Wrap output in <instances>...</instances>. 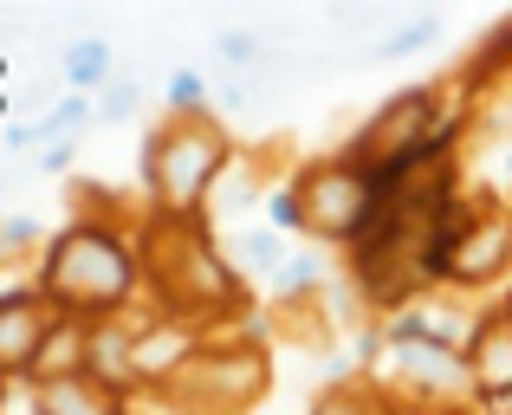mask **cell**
Wrapping results in <instances>:
<instances>
[{"instance_id": "obj_1", "label": "cell", "mask_w": 512, "mask_h": 415, "mask_svg": "<svg viewBox=\"0 0 512 415\" xmlns=\"http://www.w3.org/2000/svg\"><path fill=\"white\" fill-rule=\"evenodd\" d=\"M130 292H137V253H130V240L117 227L78 221L39 260V299L59 318H78V325L117 318L130 305Z\"/></svg>"}, {"instance_id": "obj_2", "label": "cell", "mask_w": 512, "mask_h": 415, "mask_svg": "<svg viewBox=\"0 0 512 415\" xmlns=\"http://www.w3.org/2000/svg\"><path fill=\"white\" fill-rule=\"evenodd\" d=\"M143 266H150V286L163 292V312L182 325H208V318H234L240 312V279L221 253L208 247L195 221H163L143 234Z\"/></svg>"}, {"instance_id": "obj_3", "label": "cell", "mask_w": 512, "mask_h": 415, "mask_svg": "<svg viewBox=\"0 0 512 415\" xmlns=\"http://www.w3.org/2000/svg\"><path fill=\"white\" fill-rule=\"evenodd\" d=\"M227 156H234V143H227V130L214 124V117H201V111L163 117L150 150H143V176H150L156 214H163V221H195L201 202H208V189L221 182Z\"/></svg>"}, {"instance_id": "obj_4", "label": "cell", "mask_w": 512, "mask_h": 415, "mask_svg": "<svg viewBox=\"0 0 512 415\" xmlns=\"http://www.w3.org/2000/svg\"><path fill=\"white\" fill-rule=\"evenodd\" d=\"M266 390H273V357L260 338H201L156 396L169 415H247Z\"/></svg>"}, {"instance_id": "obj_5", "label": "cell", "mask_w": 512, "mask_h": 415, "mask_svg": "<svg viewBox=\"0 0 512 415\" xmlns=\"http://www.w3.org/2000/svg\"><path fill=\"white\" fill-rule=\"evenodd\" d=\"M383 396L396 409H422V415H448L474 403L461 344L448 331H422V325H396L383 344Z\"/></svg>"}, {"instance_id": "obj_6", "label": "cell", "mask_w": 512, "mask_h": 415, "mask_svg": "<svg viewBox=\"0 0 512 415\" xmlns=\"http://www.w3.org/2000/svg\"><path fill=\"white\" fill-rule=\"evenodd\" d=\"M376 214V176L357 169L350 156H325V163H305L292 195L279 202V221L305 227L318 240H357L363 221Z\"/></svg>"}, {"instance_id": "obj_7", "label": "cell", "mask_w": 512, "mask_h": 415, "mask_svg": "<svg viewBox=\"0 0 512 415\" xmlns=\"http://www.w3.org/2000/svg\"><path fill=\"white\" fill-rule=\"evenodd\" d=\"M441 143H448V104H441L435 85H415V91H396V98L363 124V137L350 143L344 156L383 182V176H396V169H409L415 156L441 150Z\"/></svg>"}, {"instance_id": "obj_8", "label": "cell", "mask_w": 512, "mask_h": 415, "mask_svg": "<svg viewBox=\"0 0 512 415\" xmlns=\"http://www.w3.org/2000/svg\"><path fill=\"white\" fill-rule=\"evenodd\" d=\"M506 266H512V208L461 202V227L441 253V279L461 292H480V286H500Z\"/></svg>"}, {"instance_id": "obj_9", "label": "cell", "mask_w": 512, "mask_h": 415, "mask_svg": "<svg viewBox=\"0 0 512 415\" xmlns=\"http://www.w3.org/2000/svg\"><path fill=\"white\" fill-rule=\"evenodd\" d=\"M201 344L195 325H182V318H150V325L130 331V383H143V390H163L175 370L188 364V351Z\"/></svg>"}, {"instance_id": "obj_10", "label": "cell", "mask_w": 512, "mask_h": 415, "mask_svg": "<svg viewBox=\"0 0 512 415\" xmlns=\"http://www.w3.org/2000/svg\"><path fill=\"white\" fill-rule=\"evenodd\" d=\"M461 364H467V383H474L480 403H493V396L512 390V318L500 305L474 318V331H467V344H461Z\"/></svg>"}, {"instance_id": "obj_11", "label": "cell", "mask_w": 512, "mask_h": 415, "mask_svg": "<svg viewBox=\"0 0 512 415\" xmlns=\"http://www.w3.org/2000/svg\"><path fill=\"white\" fill-rule=\"evenodd\" d=\"M52 318H59V312H52L39 292H0V383L33 370V357H39V344H46Z\"/></svg>"}, {"instance_id": "obj_12", "label": "cell", "mask_w": 512, "mask_h": 415, "mask_svg": "<svg viewBox=\"0 0 512 415\" xmlns=\"http://www.w3.org/2000/svg\"><path fill=\"white\" fill-rule=\"evenodd\" d=\"M33 415H130V396L78 370V377L33 383Z\"/></svg>"}, {"instance_id": "obj_13", "label": "cell", "mask_w": 512, "mask_h": 415, "mask_svg": "<svg viewBox=\"0 0 512 415\" xmlns=\"http://www.w3.org/2000/svg\"><path fill=\"white\" fill-rule=\"evenodd\" d=\"M85 331L91 325H78V318H52V331H46V344H39V357H33V370H26V377H33V383L78 377V370H85Z\"/></svg>"}, {"instance_id": "obj_14", "label": "cell", "mask_w": 512, "mask_h": 415, "mask_svg": "<svg viewBox=\"0 0 512 415\" xmlns=\"http://www.w3.org/2000/svg\"><path fill=\"white\" fill-rule=\"evenodd\" d=\"M312 415H402V409L383 396V383L357 377V383H331V390L312 403Z\"/></svg>"}, {"instance_id": "obj_15", "label": "cell", "mask_w": 512, "mask_h": 415, "mask_svg": "<svg viewBox=\"0 0 512 415\" xmlns=\"http://www.w3.org/2000/svg\"><path fill=\"white\" fill-rule=\"evenodd\" d=\"M506 65H512V20H506L500 33L487 39V46H480V59L467 65V85H487V78H500Z\"/></svg>"}, {"instance_id": "obj_16", "label": "cell", "mask_w": 512, "mask_h": 415, "mask_svg": "<svg viewBox=\"0 0 512 415\" xmlns=\"http://www.w3.org/2000/svg\"><path fill=\"white\" fill-rule=\"evenodd\" d=\"M98 65H104V52H98V46H78V59H72V72H78V78H91Z\"/></svg>"}, {"instance_id": "obj_17", "label": "cell", "mask_w": 512, "mask_h": 415, "mask_svg": "<svg viewBox=\"0 0 512 415\" xmlns=\"http://www.w3.org/2000/svg\"><path fill=\"white\" fill-rule=\"evenodd\" d=\"M487 415H512V390H506V396H493V403H487Z\"/></svg>"}, {"instance_id": "obj_18", "label": "cell", "mask_w": 512, "mask_h": 415, "mask_svg": "<svg viewBox=\"0 0 512 415\" xmlns=\"http://www.w3.org/2000/svg\"><path fill=\"white\" fill-rule=\"evenodd\" d=\"M500 286H506V299H500V312L512 318V266H506V279H500Z\"/></svg>"}, {"instance_id": "obj_19", "label": "cell", "mask_w": 512, "mask_h": 415, "mask_svg": "<svg viewBox=\"0 0 512 415\" xmlns=\"http://www.w3.org/2000/svg\"><path fill=\"white\" fill-rule=\"evenodd\" d=\"M0 409H7V390H0Z\"/></svg>"}, {"instance_id": "obj_20", "label": "cell", "mask_w": 512, "mask_h": 415, "mask_svg": "<svg viewBox=\"0 0 512 415\" xmlns=\"http://www.w3.org/2000/svg\"><path fill=\"white\" fill-rule=\"evenodd\" d=\"M0 104H7V98H0Z\"/></svg>"}]
</instances>
